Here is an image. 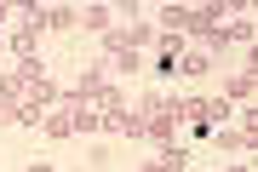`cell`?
I'll list each match as a JSON object with an SVG mask.
<instances>
[{"instance_id":"cell-1","label":"cell","mask_w":258,"mask_h":172,"mask_svg":"<svg viewBox=\"0 0 258 172\" xmlns=\"http://www.w3.org/2000/svg\"><path fill=\"white\" fill-rule=\"evenodd\" d=\"M144 109V138L149 144H178V115H172V98H149V103H138Z\"/></svg>"},{"instance_id":"cell-2","label":"cell","mask_w":258,"mask_h":172,"mask_svg":"<svg viewBox=\"0 0 258 172\" xmlns=\"http://www.w3.org/2000/svg\"><path fill=\"white\" fill-rule=\"evenodd\" d=\"M40 35H46V23H40V12H23V23L12 29L6 40H12V52H18V58H35V40H40Z\"/></svg>"},{"instance_id":"cell-3","label":"cell","mask_w":258,"mask_h":172,"mask_svg":"<svg viewBox=\"0 0 258 172\" xmlns=\"http://www.w3.org/2000/svg\"><path fill=\"white\" fill-rule=\"evenodd\" d=\"M109 132H120V138H144V109H115V115H109Z\"/></svg>"},{"instance_id":"cell-4","label":"cell","mask_w":258,"mask_h":172,"mask_svg":"<svg viewBox=\"0 0 258 172\" xmlns=\"http://www.w3.org/2000/svg\"><path fill=\"white\" fill-rule=\"evenodd\" d=\"M40 23L46 29H81V12L75 6H40Z\"/></svg>"},{"instance_id":"cell-5","label":"cell","mask_w":258,"mask_h":172,"mask_svg":"<svg viewBox=\"0 0 258 172\" xmlns=\"http://www.w3.org/2000/svg\"><path fill=\"white\" fill-rule=\"evenodd\" d=\"M40 132H46V138H75V121H69V109L46 115V121H40Z\"/></svg>"},{"instance_id":"cell-6","label":"cell","mask_w":258,"mask_h":172,"mask_svg":"<svg viewBox=\"0 0 258 172\" xmlns=\"http://www.w3.org/2000/svg\"><path fill=\"white\" fill-rule=\"evenodd\" d=\"M81 29H98V35H109V6H86V12H81Z\"/></svg>"},{"instance_id":"cell-7","label":"cell","mask_w":258,"mask_h":172,"mask_svg":"<svg viewBox=\"0 0 258 172\" xmlns=\"http://www.w3.org/2000/svg\"><path fill=\"white\" fill-rule=\"evenodd\" d=\"M224 40L247 46V40H252V18H235V23H224Z\"/></svg>"},{"instance_id":"cell-8","label":"cell","mask_w":258,"mask_h":172,"mask_svg":"<svg viewBox=\"0 0 258 172\" xmlns=\"http://www.w3.org/2000/svg\"><path fill=\"white\" fill-rule=\"evenodd\" d=\"M207 69H212L207 52H184V64H178V75H207Z\"/></svg>"},{"instance_id":"cell-9","label":"cell","mask_w":258,"mask_h":172,"mask_svg":"<svg viewBox=\"0 0 258 172\" xmlns=\"http://www.w3.org/2000/svg\"><path fill=\"white\" fill-rule=\"evenodd\" d=\"M230 98H241V103H247V98H252V69H241V75H235V81H230Z\"/></svg>"},{"instance_id":"cell-10","label":"cell","mask_w":258,"mask_h":172,"mask_svg":"<svg viewBox=\"0 0 258 172\" xmlns=\"http://www.w3.org/2000/svg\"><path fill=\"white\" fill-rule=\"evenodd\" d=\"M144 172H172V166H166V161H161V155H155V161H149V166H144Z\"/></svg>"},{"instance_id":"cell-11","label":"cell","mask_w":258,"mask_h":172,"mask_svg":"<svg viewBox=\"0 0 258 172\" xmlns=\"http://www.w3.org/2000/svg\"><path fill=\"white\" fill-rule=\"evenodd\" d=\"M6 18H12V12H6V6H0V23H6Z\"/></svg>"},{"instance_id":"cell-12","label":"cell","mask_w":258,"mask_h":172,"mask_svg":"<svg viewBox=\"0 0 258 172\" xmlns=\"http://www.w3.org/2000/svg\"><path fill=\"white\" fill-rule=\"evenodd\" d=\"M224 172H247V166H224Z\"/></svg>"}]
</instances>
